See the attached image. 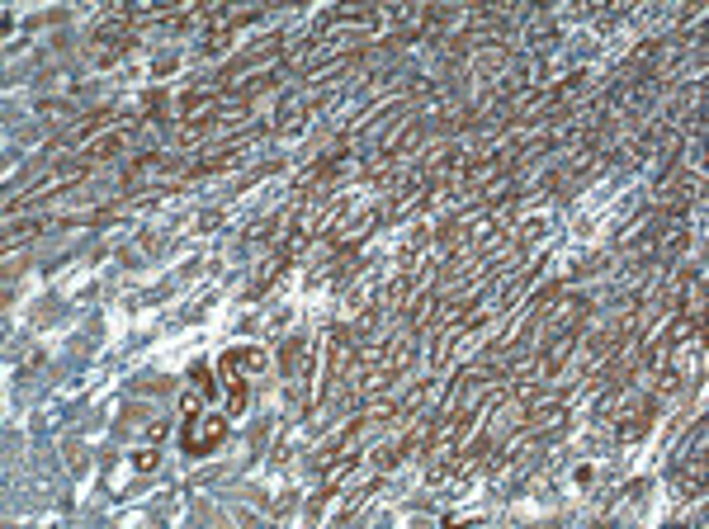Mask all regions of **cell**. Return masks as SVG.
Here are the masks:
<instances>
[{"label": "cell", "mask_w": 709, "mask_h": 529, "mask_svg": "<svg viewBox=\"0 0 709 529\" xmlns=\"http://www.w3.org/2000/svg\"><path fill=\"white\" fill-rule=\"evenodd\" d=\"M222 440H227V421L222 416H199V411L184 421V435H180L184 454H218Z\"/></svg>", "instance_id": "1"}, {"label": "cell", "mask_w": 709, "mask_h": 529, "mask_svg": "<svg viewBox=\"0 0 709 529\" xmlns=\"http://www.w3.org/2000/svg\"><path fill=\"white\" fill-rule=\"evenodd\" d=\"M227 364H232V369L241 364V350H227ZM246 369H251V373L265 369V355H261V350H246Z\"/></svg>", "instance_id": "2"}, {"label": "cell", "mask_w": 709, "mask_h": 529, "mask_svg": "<svg viewBox=\"0 0 709 529\" xmlns=\"http://www.w3.org/2000/svg\"><path fill=\"white\" fill-rule=\"evenodd\" d=\"M157 463H161V458H157V449H137V458H132V468H137V473H152Z\"/></svg>", "instance_id": "3"}]
</instances>
